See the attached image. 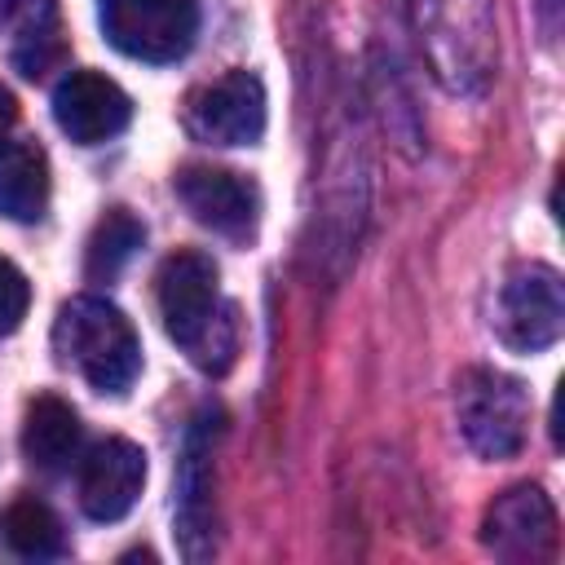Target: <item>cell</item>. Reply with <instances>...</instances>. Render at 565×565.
I'll list each match as a JSON object with an SVG mask.
<instances>
[{
    "instance_id": "cell-1",
    "label": "cell",
    "mask_w": 565,
    "mask_h": 565,
    "mask_svg": "<svg viewBox=\"0 0 565 565\" xmlns=\"http://www.w3.org/2000/svg\"><path fill=\"white\" fill-rule=\"evenodd\" d=\"M159 313L168 335L181 344V353L207 371L221 375L238 353V318L234 305L221 296L216 260L203 252H177L159 269Z\"/></svg>"
},
{
    "instance_id": "cell-2",
    "label": "cell",
    "mask_w": 565,
    "mask_h": 565,
    "mask_svg": "<svg viewBox=\"0 0 565 565\" xmlns=\"http://www.w3.org/2000/svg\"><path fill=\"white\" fill-rule=\"evenodd\" d=\"M415 40L450 93H481L499 62L494 0H411Z\"/></svg>"
},
{
    "instance_id": "cell-3",
    "label": "cell",
    "mask_w": 565,
    "mask_h": 565,
    "mask_svg": "<svg viewBox=\"0 0 565 565\" xmlns=\"http://www.w3.org/2000/svg\"><path fill=\"white\" fill-rule=\"evenodd\" d=\"M57 362L88 380L97 393H128L141 375V340L132 322L102 296H75L53 322Z\"/></svg>"
},
{
    "instance_id": "cell-4",
    "label": "cell",
    "mask_w": 565,
    "mask_h": 565,
    "mask_svg": "<svg viewBox=\"0 0 565 565\" xmlns=\"http://www.w3.org/2000/svg\"><path fill=\"white\" fill-rule=\"evenodd\" d=\"M455 415H459V433L468 437V446L486 459H512L525 446L530 397L521 380L503 371L468 366L455 384Z\"/></svg>"
},
{
    "instance_id": "cell-5",
    "label": "cell",
    "mask_w": 565,
    "mask_h": 565,
    "mask_svg": "<svg viewBox=\"0 0 565 565\" xmlns=\"http://www.w3.org/2000/svg\"><path fill=\"white\" fill-rule=\"evenodd\" d=\"M97 18L106 40L137 62H177L199 35L194 0H102Z\"/></svg>"
},
{
    "instance_id": "cell-6",
    "label": "cell",
    "mask_w": 565,
    "mask_h": 565,
    "mask_svg": "<svg viewBox=\"0 0 565 565\" xmlns=\"http://www.w3.org/2000/svg\"><path fill=\"white\" fill-rule=\"evenodd\" d=\"M565 327V291H561V274L552 265H521L508 274V282L499 287V305H494V331L508 349L516 353H539L547 344H556Z\"/></svg>"
},
{
    "instance_id": "cell-7",
    "label": "cell",
    "mask_w": 565,
    "mask_h": 565,
    "mask_svg": "<svg viewBox=\"0 0 565 565\" xmlns=\"http://www.w3.org/2000/svg\"><path fill=\"white\" fill-rule=\"evenodd\" d=\"M481 539L499 561L539 565L556 552V508L539 486H512L486 508Z\"/></svg>"
},
{
    "instance_id": "cell-8",
    "label": "cell",
    "mask_w": 565,
    "mask_h": 565,
    "mask_svg": "<svg viewBox=\"0 0 565 565\" xmlns=\"http://www.w3.org/2000/svg\"><path fill=\"white\" fill-rule=\"evenodd\" d=\"M190 132L212 146H252L265 132V84L252 71H230L190 97Z\"/></svg>"
},
{
    "instance_id": "cell-9",
    "label": "cell",
    "mask_w": 565,
    "mask_h": 565,
    "mask_svg": "<svg viewBox=\"0 0 565 565\" xmlns=\"http://www.w3.org/2000/svg\"><path fill=\"white\" fill-rule=\"evenodd\" d=\"M172 190L199 225H207L225 238H247L260 221V190L247 177L230 172V168L190 163V168L177 172Z\"/></svg>"
},
{
    "instance_id": "cell-10",
    "label": "cell",
    "mask_w": 565,
    "mask_h": 565,
    "mask_svg": "<svg viewBox=\"0 0 565 565\" xmlns=\"http://www.w3.org/2000/svg\"><path fill=\"white\" fill-rule=\"evenodd\" d=\"M53 119L71 141L97 146V141H110L128 128L132 102L102 71H66L53 88Z\"/></svg>"
},
{
    "instance_id": "cell-11",
    "label": "cell",
    "mask_w": 565,
    "mask_h": 565,
    "mask_svg": "<svg viewBox=\"0 0 565 565\" xmlns=\"http://www.w3.org/2000/svg\"><path fill=\"white\" fill-rule=\"evenodd\" d=\"M146 486V450L128 437H106L79 455V508L93 521H119L132 512Z\"/></svg>"
},
{
    "instance_id": "cell-12",
    "label": "cell",
    "mask_w": 565,
    "mask_h": 565,
    "mask_svg": "<svg viewBox=\"0 0 565 565\" xmlns=\"http://www.w3.org/2000/svg\"><path fill=\"white\" fill-rule=\"evenodd\" d=\"M79 450H84L79 415L62 397H53V393L35 397L26 406V424H22V455L40 472H66L79 459Z\"/></svg>"
},
{
    "instance_id": "cell-13",
    "label": "cell",
    "mask_w": 565,
    "mask_h": 565,
    "mask_svg": "<svg viewBox=\"0 0 565 565\" xmlns=\"http://www.w3.org/2000/svg\"><path fill=\"white\" fill-rule=\"evenodd\" d=\"M207 424L212 419H199L185 437V455H181V499H177V521H181V539H185V556H203V543L212 539V508H207V494H212V472H207V459H212V441H207Z\"/></svg>"
},
{
    "instance_id": "cell-14",
    "label": "cell",
    "mask_w": 565,
    "mask_h": 565,
    "mask_svg": "<svg viewBox=\"0 0 565 565\" xmlns=\"http://www.w3.org/2000/svg\"><path fill=\"white\" fill-rule=\"evenodd\" d=\"M49 207V159L35 141L0 146V216L40 221Z\"/></svg>"
},
{
    "instance_id": "cell-15",
    "label": "cell",
    "mask_w": 565,
    "mask_h": 565,
    "mask_svg": "<svg viewBox=\"0 0 565 565\" xmlns=\"http://www.w3.org/2000/svg\"><path fill=\"white\" fill-rule=\"evenodd\" d=\"M18 40H13V62L22 75H44L53 62H62V26H57V4L53 0H22L13 13Z\"/></svg>"
},
{
    "instance_id": "cell-16",
    "label": "cell",
    "mask_w": 565,
    "mask_h": 565,
    "mask_svg": "<svg viewBox=\"0 0 565 565\" xmlns=\"http://www.w3.org/2000/svg\"><path fill=\"white\" fill-rule=\"evenodd\" d=\"M141 243H146V225H141L128 207H110V212L97 221V230L88 234V247H84V269H88V278L110 282V278L137 256Z\"/></svg>"
},
{
    "instance_id": "cell-17",
    "label": "cell",
    "mask_w": 565,
    "mask_h": 565,
    "mask_svg": "<svg viewBox=\"0 0 565 565\" xmlns=\"http://www.w3.org/2000/svg\"><path fill=\"white\" fill-rule=\"evenodd\" d=\"M0 534L4 543L26 556V561H49V556H62L66 552V534H62V521L53 516V508H44L40 499H18L0 512Z\"/></svg>"
},
{
    "instance_id": "cell-18",
    "label": "cell",
    "mask_w": 565,
    "mask_h": 565,
    "mask_svg": "<svg viewBox=\"0 0 565 565\" xmlns=\"http://www.w3.org/2000/svg\"><path fill=\"white\" fill-rule=\"evenodd\" d=\"M26 309H31V282H26V274L13 260L0 256V335L18 331L22 318H26Z\"/></svg>"
},
{
    "instance_id": "cell-19",
    "label": "cell",
    "mask_w": 565,
    "mask_h": 565,
    "mask_svg": "<svg viewBox=\"0 0 565 565\" xmlns=\"http://www.w3.org/2000/svg\"><path fill=\"white\" fill-rule=\"evenodd\" d=\"M13 124H18V102H13V93L0 84V146H9Z\"/></svg>"
},
{
    "instance_id": "cell-20",
    "label": "cell",
    "mask_w": 565,
    "mask_h": 565,
    "mask_svg": "<svg viewBox=\"0 0 565 565\" xmlns=\"http://www.w3.org/2000/svg\"><path fill=\"white\" fill-rule=\"evenodd\" d=\"M18 9H22V0H0V22H13Z\"/></svg>"
}]
</instances>
